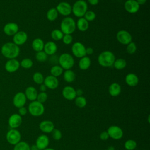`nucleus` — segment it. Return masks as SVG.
<instances>
[{
  "instance_id": "obj_5",
  "label": "nucleus",
  "mask_w": 150,
  "mask_h": 150,
  "mask_svg": "<svg viewBox=\"0 0 150 150\" xmlns=\"http://www.w3.org/2000/svg\"><path fill=\"white\" fill-rule=\"evenodd\" d=\"M58 63L64 70L71 69L74 64V59L73 57L69 53H62L58 59Z\"/></svg>"
},
{
  "instance_id": "obj_15",
  "label": "nucleus",
  "mask_w": 150,
  "mask_h": 150,
  "mask_svg": "<svg viewBox=\"0 0 150 150\" xmlns=\"http://www.w3.org/2000/svg\"><path fill=\"white\" fill-rule=\"evenodd\" d=\"M28 39V35L24 31H18L13 36V41L15 45L19 46L23 45Z\"/></svg>"
},
{
  "instance_id": "obj_40",
  "label": "nucleus",
  "mask_w": 150,
  "mask_h": 150,
  "mask_svg": "<svg viewBox=\"0 0 150 150\" xmlns=\"http://www.w3.org/2000/svg\"><path fill=\"white\" fill-rule=\"evenodd\" d=\"M126 50H127V52L129 54H134L137 50L136 44L133 42H131L129 43H128L127 45Z\"/></svg>"
},
{
  "instance_id": "obj_33",
  "label": "nucleus",
  "mask_w": 150,
  "mask_h": 150,
  "mask_svg": "<svg viewBox=\"0 0 150 150\" xmlns=\"http://www.w3.org/2000/svg\"><path fill=\"white\" fill-rule=\"evenodd\" d=\"M63 35L64 34L60 30V29H57L53 30L50 33L52 39L55 41H59L62 40Z\"/></svg>"
},
{
  "instance_id": "obj_19",
  "label": "nucleus",
  "mask_w": 150,
  "mask_h": 150,
  "mask_svg": "<svg viewBox=\"0 0 150 150\" xmlns=\"http://www.w3.org/2000/svg\"><path fill=\"white\" fill-rule=\"evenodd\" d=\"M22 121V119L19 114H13L9 118L8 124L12 129H15L21 125Z\"/></svg>"
},
{
  "instance_id": "obj_27",
  "label": "nucleus",
  "mask_w": 150,
  "mask_h": 150,
  "mask_svg": "<svg viewBox=\"0 0 150 150\" xmlns=\"http://www.w3.org/2000/svg\"><path fill=\"white\" fill-rule=\"evenodd\" d=\"M91 63V62L90 57L85 56L80 58L79 62V67L82 70H86L90 67Z\"/></svg>"
},
{
  "instance_id": "obj_35",
  "label": "nucleus",
  "mask_w": 150,
  "mask_h": 150,
  "mask_svg": "<svg viewBox=\"0 0 150 150\" xmlns=\"http://www.w3.org/2000/svg\"><path fill=\"white\" fill-rule=\"evenodd\" d=\"M33 80L37 84H42L44 81V76L40 72H35L33 75Z\"/></svg>"
},
{
  "instance_id": "obj_4",
  "label": "nucleus",
  "mask_w": 150,
  "mask_h": 150,
  "mask_svg": "<svg viewBox=\"0 0 150 150\" xmlns=\"http://www.w3.org/2000/svg\"><path fill=\"white\" fill-rule=\"evenodd\" d=\"M87 9L88 5L85 1L77 0L71 6V12L75 16L80 18L84 16Z\"/></svg>"
},
{
  "instance_id": "obj_32",
  "label": "nucleus",
  "mask_w": 150,
  "mask_h": 150,
  "mask_svg": "<svg viewBox=\"0 0 150 150\" xmlns=\"http://www.w3.org/2000/svg\"><path fill=\"white\" fill-rule=\"evenodd\" d=\"M113 66L117 70H122L127 66V62L124 59L118 58L115 60Z\"/></svg>"
},
{
  "instance_id": "obj_52",
  "label": "nucleus",
  "mask_w": 150,
  "mask_h": 150,
  "mask_svg": "<svg viewBox=\"0 0 150 150\" xmlns=\"http://www.w3.org/2000/svg\"><path fill=\"white\" fill-rule=\"evenodd\" d=\"M30 150H40V149H39L35 145H33L30 147Z\"/></svg>"
},
{
  "instance_id": "obj_13",
  "label": "nucleus",
  "mask_w": 150,
  "mask_h": 150,
  "mask_svg": "<svg viewBox=\"0 0 150 150\" xmlns=\"http://www.w3.org/2000/svg\"><path fill=\"white\" fill-rule=\"evenodd\" d=\"M43 84L46 86L47 88L51 90H54L59 86V80L57 77H54L52 75L46 76L44 79Z\"/></svg>"
},
{
  "instance_id": "obj_21",
  "label": "nucleus",
  "mask_w": 150,
  "mask_h": 150,
  "mask_svg": "<svg viewBox=\"0 0 150 150\" xmlns=\"http://www.w3.org/2000/svg\"><path fill=\"white\" fill-rule=\"evenodd\" d=\"M39 128L41 131L45 133H50L54 129L53 122L50 120H44L39 124Z\"/></svg>"
},
{
  "instance_id": "obj_26",
  "label": "nucleus",
  "mask_w": 150,
  "mask_h": 150,
  "mask_svg": "<svg viewBox=\"0 0 150 150\" xmlns=\"http://www.w3.org/2000/svg\"><path fill=\"white\" fill-rule=\"evenodd\" d=\"M76 24L77 29L81 32H85L89 28V22L84 17L79 18Z\"/></svg>"
},
{
  "instance_id": "obj_36",
  "label": "nucleus",
  "mask_w": 150,
  "mask_h": 150,
  "mask_svg": "<svg viewBox=\"0 0 150 150\" xmlns=\"http://www.w3.org/2000/svg\"><path fill=\"white\" fill-rule=\"evenodd\" d=\"M13 150H30L29 145L25 141H20L13 148Z\"/></svg>"
},
{
  "instance_id": "obj_42",
  "label": "nucleus",
  "mask_w": 150,
  "mask_h": 150,
  "mask_svg": "<svg viewBox=\"0 0 150 150\" xmlns=\"http://www.w3.org/2000/svg\"><path fill=\"white\" fill-rule=\"evenodd\" d=\"M47 99V94L46 92H40L38 94L37 96V101L41 103H45Z\"/></svg>"
},
{
  "instance_id": "obj_2",
  "label": "nucleus",
  "mask_w": 150,
  "mask_h": 150,
  "mask_svg": "<svg viewBox=\"0 0 150 150\" xmlns=\"http://www.w3.org/2000/svg\"><path fill=\"white\" fill-rule=\"evenodd\" d=\"M115 60V56L114 54L109 50H105L100 53L97 59L98 64L104 67L113 66Z\"/></svg>"
},
{
  "instance_id": "obj_7",
  "label": "nucleus",
  "mask_w": 150,
  "mask_h": 150,
  "mask_svg": "<svg viewBox=\"0 0 150 150\" xmlns=\"http://www.w3.org/2000/svg\"><path fill=\"white\" fill-rule=\"evenodd\" d=\"M86 47L83 43L79 42H76L72 45L71 52L75 57L80 59L86 56Z\"/></svg>"
},
{
  "instance_id": "obj_37",
  "label": "nucleus",
  "mask_w": 150,
  "mask_h": 150,
  "mask_svg": "<svg viewBox=\"0 0 150 150\" xmlns=\"http://www.w3.org/2000/svg\"><path fill=\"white\" fill-rule=\"evenodd\" d=\"M47 56H48L43 50L38 52L35 54V58L36 60L39 62H44L46 61L47 59Z\"/></svg>"
},
{
  "instance_id": "obj_14",
  "label": "nucleus",
  "mask_w": 150,
  "mask_h": 150,
  "mask_svg": "<svg viewBox=\"0 0 150 150\" xmlns=\"http://www.w3.org/2000/svg\"><path fill=\"white\" fill-rule=\"evenodd\" d=\"M26 102V97L25 93L22 92L17 93L13 98V104L15 107L21 108L23 107Z\"/></svg>"
},
{
  "instance_id": "obj_51",
  "label": "nucleus",
  "mask_w": 150,
  "mask_h": 150,
  "mask_svg": "<svg viewBox=\"0 0 150 150\" xmlns=\"http://www.w3.org/2000/svg\"><path fill=\"white\" fill-rule=\"evenodd\" d=\"M147 0H136V1L137 2V3L139 5H144L146 3Z\"/></svg>"
},
{
  "instance_id": "obj_9",
  "label": "nucleus",
  "mask_w": 150,
  "mask_h": 150,
  "mask_svg": "<svg viewBox=\"0 0 150 150\" xmlns=\"http://www.w3.org/2000/svg\"><path fill=\"white\" fill-rule=\"evenodd\" d=\"M6 138L9 144L15 145L21 141V135L17 129H11L7 132Z\"/></svg>"
},
{
  "instance_id": "obj_16",
  "label": "nucleus",
  "mask_w": 150,
  "mask_h": 150,
  "mask_svg": "<svg viewBox=\"0 0 150 150\" xmlns=\"http://www.w3.org/2000/svg\"><path fill=\"white\" fill-rule=\"evenodd\" d=\"M20 67V62L15 59H9L5 64V70L9 73H13L17 71Z\"/></svg>"
},
{
  "instance_id": "obj_20",
  "label": "nucleus",
  "mask_w": 150,
  "mask_h": 150,
  "mask_svg": "<svg viewBox=\"0 0 150 150\" xmlns=\"http://www.w3.org/2000/svg\"><path fill=\"white\" fill-rule=\"evenodd\" d=\"M18 31L19 26L14 22L8 23L4 27V32L8 36H13Z\"/></svg>"
},
{
  "instance_id": "obj_43",
  "label": "nucleus",
  "mask_w": 150,
  "mask_h": 150,
  "mask_svg": "<svg viewBox=\"0 0 150 150\" xmlns=\"http://www.w3.org/2000/svg\"><path fill=\"white\" fill-rule=\"evenodd\" d=\"M52 135L53 138L56 141L60 140L62 137V134L58 129H54L52 132Z\"/></svg>"
},
{
  "instance_id": "obj_28",
  "label": "nucleus",
  "mask_w": 150,
  "mask_h": 150,
  "mask_svg": "<svg viewBox=\"0 0 150 150\" xmlns=\"http://www.w3.org/2000/svg\"><path fill=\"white\" fill-rule=\"evenodd\" d=\"M44 42L43 40L40 39V38H36L35 39L32 43V47L33 48V49L38 52H40L43 50V47H44Z\"/></svg>"
},
{
  "instance_id": "obj_18",
  "label": "nucleus",
  "mask_w": 150,
  "mask_h": 150,
  "mask_svg": "<svg viewBox=\"0 0 150 150\" xmlns=\"http://www.w3.org/2000/svg\"><path fill=\"white\" fill-rule=\"evenodd\" d=\"M62 95L67 100H73L76 97V90L71 86H66L62 90Z\"/></svg>"
},
{
  "instance_id": "obj_34",
  "label": "nucleus",
  "mask_w": 150,
  "mask_h": 150,
  "mask_svg": "<svg viewBox=\"0 0 150 150\" xmlns=\"http://www.w3.org/2000/svg\"><path fill=\"white\" fill-rule=\"evenodd\" d=\"M74 103L79 108H83L87 105V100L83 96H77L74 99Z\"/></svg>"
},
{
  "instance_id": "obj_45",
  "label": "nucleus",
  "mask_w": 150,
  "mask_h": 150,
  "mask_svg": "<svg viewBox=\"0 0 150 150\" xmlns=\"http://www.w3.org/2000/svg\"><path fill=\"white\" fill-rule=\"evenodd\" d=\"M109 135L107 131H102L100 134V138L102 141H106L108 139Z\"/></svg>"
},
{
  "instance_id": "obj_29",
  "label": "nucleus",
  "mask_w": 150,
  "mask_h": 150,
  "mask_svg": "<svg viewBox=\"0 0 150 150\" xmlns=\"http://www.w3.org/2000/svg\"><path fill=\"white\" fill-rule=\"evenodd\" d=\"M63 79L67 83H71L73 82L76 79V74L71 69L65 70V71H63Z\"/></svg>"
},
{
  "instance_id": "obj_30",
  "label": "nucleus",
  "mask_w": 150,
  "mask_h": 150,
  "mask_svg": "<svg viewBox=\"0 0 150 150\" xmlns=\"http://www.w3.org/2000/svg\"><path fill=\"white\" fill-rule=\"evenodd\" d=\"M63 70L64 69L60 66L55 64L53 66H52L50 70V75L57 77L63 73Z\"/></svg>"
},
{
  "instance_id": "obj_25",
  "label": "nucleus",
  "mask_w": 150,
  "mask_h": 150,
  "mask_svg": "<svg viewBox=\"0 0 150 150\" xmlns=\"http://www.w3.org/2000/svg\"><path fill=\"white\" fill-rule=\"evenodd\" d=\"M121 92V87L117 83H112L108 87V93L112 97H117Z\"/></svg>"
},
{
  "instance_id": "obj_31",
  "label": "nucleus",
  "mask_w": 150,
  "mask_h": 150,
  "mask_svg": "<svg viewBox=\"0 0 150 150\" xmlns=\"http://www.w3.org/2000/svg\"><path fill=\"white\" fill-rule=\"evenodd\" d=\"M58 12L55 8L49 9L46 13V18L49 21H54L58 17Z\"/></svg>"
},
{
  "instance_id": "obj_44",
  "label": "nucleus",
  "mask_w": 150,
  "mask_h": 150,
  "mask_svg": "<svg viewBox=\"0 0 150 150\" xmlns=\"http://www.w3.org/2000/svg\"><path fill=\"white\" fill-rule=\"evenodd\" d=\"M62 40L63 43L64 44L68 45H70L72 43L73 38V36L71 35L65 34V35H63Z\"/></svg>"
},
{
  "instance_id": "obj_55",
  "label": "nucleus",
  "mask_w": 150,
  "mask_h": 150,
  "mask_svg": "<svg viewBox=\"0 0 150 150\" xmlns=\"http://www.w3.org/2000/svg\"><path fill=\"white\" fill-rule=\"evenodd\" d=\"M81 1H85V0H81Z\"/></svg>"
},
{
  "instance_id": "obj_49",
  "label": "nucleus",
  "mask_w": 150,
  "mask_h": 150,
  "mask_svg": "<svg viewBox=\"0 0 150 150\" xmlns=\"http://www.w3.org/2000/svg\"><path fill=\"white\" fill-rule=\"evenodd\" d=\"M41 92H45L46 89H47V87H46V86L43 83L42 84H40V88H39Z\"/></svg>"
},
{
  "instance_id": "obj_53",
  "label": "nucleus",
  "mask_w": 150,
  "mask_h": 150,
  "mask_svg": "<svg viewBox=\"0 0 150 150\" xmlns=\"http://www.w3.org/2000/svg\"><path fill=\"white\" fill-rule=\"evenodd\" d=\"M107 150H115V148L112 146H110L108 148V149Z\"/></svg>"
},
{
  "instance_id": "obj_8",
  "label": "nucleus",
  "mask_w": 150,
  "mask_h": 150,
  "mask_svg": "<svg viewBox=\"0 0 150 150\" xmlns=\"http://www.w3.org/2000/svg\"><path fill=\"white\" fill-rule=\"evenodd\" d=\"M117 41L122 45H127L132 42V35L131 33L125 30H119L116 35Z\"/></svg>"
},
{
  "instance_id": "obj_54",
  "label": "nucleus",
  "mask_w": 150,
  "mask_h": 150,
  "mask_svg": "<svg viewBox=\"0 0 150 150\" xmlns=\"http://www.w3.org/2000/svg\"><path fill=\"white\" fill-rule=\"evenodd\" d=\"M43 150H55L54 149H53V148H46V149H43Z\"/></svg>"
},
{
  "instance_id": "obj_24",
  "label": "nucleus",
  "mask_w": 150,
  "mask_h": 150,
  "mask_svg": "<svg viewBox=\"0 0 150 150\" xmlns=\"http://www.w3.org/2000/svg\"><path fill=\"white\" fill-rule=\"evenodd\" d=\"M25 94L26 99L33 101L36 100L38 93L37 90L34 87L29 86L26 88Z\"/></svg>"
},
{
  "instance_id": "obj_50",
  "label": "nucleus",
  "mask_w": 150,
  "mask_h": 150,
  "mask_svg": "<svg viewBox=\"0 0 150 150\" xmlns=\"http://www.w3.org/2000/svg\"><path fill=\"white\" fill-rule=\"evenodd\" d=\"M76 97L77 96H81L83 94V91L81 89H77L76 90Z\"/></svg>"
},
{
  "instance_id": "obj_39",
  "label": "nucleus",
  "mask_w": 150,
  "mask_h": 150,
  "mask_svg": "<svg viewBox=\"0 0 150 150\" xmlns=\"http://www.w3.org/2000/svg\"><path fill=\"white\" fill-rule=\"evenodd\" d=\"M33 61L29 58H25L20 63V66H21L24 69H30L33 66Z\"/></svg>"
},
{
  "instance_id": "obj_48",
  "label": "nucleus",
  "mask_w": 150,
  "mask_h": 150,
  "mask_svg": "<svg viewBox=\"0 0 150 150\" xmlns=\"http://www.w3.org/2000/svg\"><path fill=\"white\" fill-rule=\"evenodd\" d=\"M88 2L91 5H96L98 4L99 0H88Z\"/></svg>"
},
{
  "instance_id": "obj_12",
  "label": "nucleus",
  "mask_w": 150,
  "mask_h": 150,
  "mask_svg": "<svg viewBox=\"0 0 150 150\" xmlns=\"http://www.w3.org/2000/svg\"><path fill=\"white\" fill-rule=\"evenodd\" d=\"M124 6L127 12L134 14L139 11L140 5L137 3L136 0H127L124 3Z\"/></svg>"
},
{
  "instance_id": "obj_17",
  "label": "nucleus",
  "mask_w": 150,
  "mask_h": 150,
  "mask_svg": "<svg viewBox=\"0 0 150 150\" xmlns=\"http://www.w3.org/2000/svg\"><path fill=\"white\" fill-rule=\"evenodd\" d=\"M49 144V139L46 135L42 134L39 135L36 140L35 145L40 150H43L47 148Z\"/></svg>"
},
{
  "instance_id": "obj_47",
  "label": "nucleus",
  "mask_w": 150,
  "mask_h": 150,
  "mask_svg": "<svg viewBox=\"0 0 150 150\" xmlns=\"http://www.w3.org/2000/svg\"><path fill=\"white\" fill-rule=\"evenodd\" d=\"M93 53H94V49H93V48H92V47H88L86 48V55H87V54H88V55H91V54H92Z\"/></svg>"
},
{
  "instance_id": "obj_38",
  "label": "nucleus",
  "mask_w": 150,
  "mask_h": 150,
  "mask_svg": "<svg viewBox=\"0 0 150 150\" xmlns=\"http://www.w3.org/2000/svg\"><path fill=\"white\" fill-rule=\"evenodd\" d=\"M137 147V142L133 139H128L124 143V148L127 150H134Z\"/></svg>"
},
{
  "instance_id": "obj_10",
  "label": "nucleus",
  "mask_w": 150,
  "mask_h": 150,
  "mask_svg": "<svg viewBox=\"0 0 150 150\" xmlns=\"http://www.w3.org/2000/svg\"><path fill=\"white\" fill-rule=\"evenodd\" d=\"M107 132L108 134L109 137L118 140L121 139L123 136V131L122 129L117 125H111L108 129Z\"/></svg>"
},
{
  "instance_id": "obj_46",
  "label": "nucleus",
  "mask_w": 150,
  "mask_h": 150,
  "mask_svg": "<svg viewBox=\"0 0 150 150\" xmlns=\"http://www.w3.org/2000/svg\"><path fill=\"white\" fill-rule=\"evenodd\" d=\"M19 113L20 115H25L27 113V109L26 107H22L21 108H19Z\"/></svg>"
},
{
  "instance_id": "obj_6",
  "label": "nucleus",
  "mask_w": 150,
  "mask_h": 150,
  "mask_svg": "<svg viewBox=\"0 0 150 150\" xmlns=\"http://www.w3.org/2000/svg\"><path fill=\"white\" fill-rule=\"evenodd\" d=\"M28 111L32 115L38 117L42 115L44 113L45 107L42 103L37 100H35L29 104L28 106Z\"/></svg>"
},
{
  "instance_id": "obj_3",
  "label": "nucleus",
  "mask_w": 150,
  "mask_h": 150,
  "mask_svg": "<svg viewBox=\"0 0 150 150\" xmlns=\"http://www.w3.org/2000/svg\"><path fill=\"white\" fill-rule=\"evenodd\" d=\"M76 29V24L73 18L69 16L64 18L60 23V30L65 34H72Z\"/></svg>"
},
{
  "instance_id": "obj_11",
  "label": "nucleus",
  "mask_w": 150,
  "mask_h": 150,
  "mask_svg": "<svg viewBox=\"0 0 150 150\" xmlns=\"http://www.w3.org/2000/svg\"><path fill=\"white\" fill-rule=\"evenodd\" d=\"M56 9L58 13L64 16H67L71 13V6L67 2L63 1L59 3Z\"/></svg>"
},
{
  "instance_id": "obj_22",
  "label": "nucleus",
  "mask_w": 150,
  "mask_h": 150,
  "mask_svg": "<svg viewBox=\"0 0 150 150\" xmlns=\"http://www.w3.org/2000/svg\"><path fill=\"white\" fill-rule=\"evenodd\" d=\"M57 50V45L53 41H49L45 43L43 51L47 56H52L54 54Z\"/></svg>"
},
{
  "instance_id": "obj_23",
  "label": "nucleus",
  "mask_w": 150,
  "mask_h": 150,
  "mask_svg": "<svg viewBox=\"0 0 150 150\" xmlns=\"http://www.w3.org/2000/svg\"><path fill=\"white\" fill-rule=\"evenodd\" d=\"M125 81L128 86L130 87H135L138 84L139 78L135 74L129 73L126 75Z\"/></svg>"
},
{
  "instance_id": "obj_41",
  "label": "nucleus",
  "mask_w": 150,
  "mask_h": 150,
  "mask_svg": "<svg viewBox=\"0 0 150 150\" xmlns=\"http://www.w3.org/2000/svg\"><path fill=\"white\" fill-rule=\"evenodd\" d=\"M96 17V13L92 11H87L84 15V18L89 22L95 19Z\"/></svg>"
},
{
  "instance_id": "obj_1",
  "label": "nucleus",
  "mask_w": 150,
  "mask_h": 150,
  "mask_svg": "<svg viewBox=\"0 0 150 150\" xmlns=\"http://www.w3.org/2000/svg\"><path fill=\"white\" fill-rule=\"evenodd\" d=\"M1 53L6 58L9 59H15L20 53L19 47L13 42H7L4 44L1 47Z\"/></svg>"
}]
</instances>
